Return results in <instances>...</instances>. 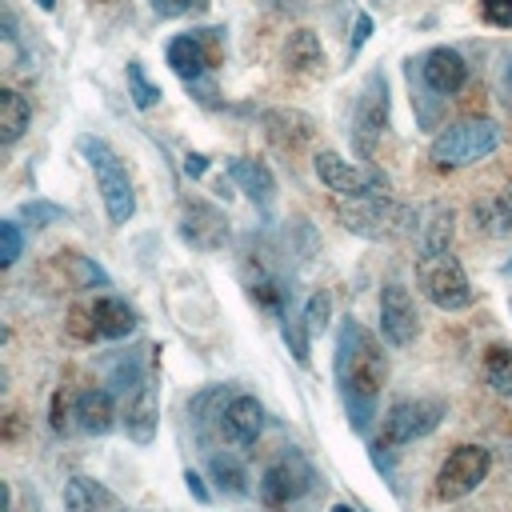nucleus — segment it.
Wrapping results in <instances>:
<instances>
[{"mask_svg":"<svg viewBox=\"0 0 512 512\" xmlns=\"http://www.w3.org/2000/svg\"><path fill=\"white\" fill-rule=\"evenodd\" d=\"M504 84H508V92H512V56H508V68H504Z\"/></svg>","mask_w":512,"mask_h":512,"instance_id":"4c0bfd02","label":"nucleus"},{"mask_svg":"<svg viewBox=\"0 0 512 512\" xmlns=\"http://www.w3.org/2000/svg\"><path fill=\"white\" fill-rule=\"evenodd\" d=\"M416 64H420V84H424L436 100H452V96L464 92V84H468V60H464V52L452 48V44L428 48Z\"/></svg>","mask_w":512,"mask_h":512,"instance_id":"f8f14e48","label":"nucleus"},{"mask_svg":"<svg viewBox=\"0 0 512 512\" xmlns=\"http://www.w3.org/2000/svg\"><path fill=\"white\" fill-rule=\"evenodd\" d=\"M204 172H208V156H204V152H188V156H184V176H188V180H200Z\"/></svg>","mask_w":512,"mask_h":512,"instance_id":"c9c22d12","label":"nucleus"},{"mask_svg":"<svg viewBox=\"0 0 512 512\" xmlns=\"http://www.w3.org/2000/svg\"><path fill=\"white\" fill-rule=\"evenodd\" d=\"M420 332V316H416V304H412V292L404 288V280H388L380 288V336L392 344V348H404L412 344Z\"/></svg>","mask_w":512,"mask_h":512,"instance_id":"4468645a","label":"nucleus"},{"mask_svg":"<svg viewBox=\"0 0 512 512\" xmlns=\"http://www.w3.org/2000/svg\"><path fill=\"white\" fill-rule=\"evenodd\" d=\"M492 468V452L480 444H460L444 456L440 472H436V496L440 500H464L468 492L480 488V480Z\"/></svg>","mask_w":512,"mask_h":512,"instance_id":"1a4fd4ad","label":"nucleus"},{"mask_svg":"<svg viewBox=\"0 0 512 512\" xmlns=\"http://www.w3.org/2000/svg\"><path fill=\"white\" fill-rule=\"evenodd\" d=\"M332 372H336V388L348 412V424L356 432H368L376 420V404H380V388L388 380V356L380 348V340L360 324V320H344L336 328V356H332Z\"/></svg>","mask_w":512,"mask_h":512,"instance_id":"f257e3e1","label":"nucleus"},{"mask_svg":"<svg viewBox=\"0 0 512 512\" xmlns=\"http://www.w3.org/2000/svg\"><path fill=\"white\" fill-rule=\"evenodd\" d=\"M148 8H152V16H160V20H180V16H188V12H204L208 0H148Z\"/></svg>","mask_w":512,"mask_h":512,"instance_id":"473e14b6","label":"nucleus"},{"mask_svg":"<svg viewBox=\"0 0 512 512\" xmlns=\"http://www.w3.org/2000/svg\"><path fill=\"white\" fill-rule=\"evenodd\" d=\"M20 216L32 220L36 228H48V224L68 220V212H64L60 204H52V200H28V204H20Z\"/></svg>","mask_w":512,"mask_h":512,"instance_id":"7c9ffc66","label":"nucleus"},{"mask_svg":"<svg viewBox=\"0 0 512 512\" xmlns=\"http://www.w3.org/2000/svg\"><path fill=\"white\" fill-rule=\"evenodd\" d=\"M316 176H320V184L332 192V196H340V200H376V196H388V180L380 176V172H368V168H360V164H352V160H344L340 152H332V148H320L316 152Z\"/></svg>","mask_w":512,"mask_h":512,"instance_id":"0eeeda50","label":"nucleus"},{"mask_svg":"<svg viewBox=\"0 0 512 512\" xmlns=\"http://www.w3.org/2000/svg\"><path fill=\"white\" fill-rule=\"evenodd\" d=\"M500 148V128L488 116H468L448 128H440L428 144V160L436 168H468Z\"/></svg>","mask_w":512,"mask_h":512,"instance_id":"7ed1b4c3","label":"nucleus"},{"mask_svg":"<svg viewBox=\"0 0 512 512\" xmlns=\"http://www.w3.org/2000/svg\"><path fill=\"white\" fill-rule=\"evenodd\" d=\"M324 64H328L324 60V44H320V36L312 28L288 32V40H284V68L292 76H320Z\"/></svg>","mask_w":512,"mask_h":512,"instance_id":"aec40b11","label":"nucleus"},{"mask_svg":"<svg viewBox=\"0 0 512 512\" xmlns=\"http://www.w3.org/2000/svg\"><path fill=\"white\" fill-rule=\"evenodd\" d=\"M76 424L92 436H104L112 432L116 424V404H112V392L108 388H84L76 396Z\"/></svg>","mask_w":512,"mask_h":512,"instance_id":"b1692460","label":"nucleus"},{"mask_svg":"<svg viewBox=\"0 0 512 512\" xmlns=\"http://www.w3.org/2000/svg\"><path fill=\"white\" fill-rule=\"evenodd\" d=\"M480 20L512 32V0H480Z\"/></svg>","mask_w":512,"mask_h":512,"instance_id":"72a5a7b5","label":"nucleus"},{"mask_svg":"<svg viewBox=\"0 0 512 512\" xmlns=\"http://www.w3.org/2000/svg\"><path fill=\"white\" fill-rule=\"evenodd\" d=\"M36 4H40V8H52V0H36Z\"/></svg>","mask_w":512,"mask_h":512,"instance_id":"ea45409f","label":"nucleus"},{"mask_svg":"<svg viewBox=\"0 0 512 512\" xmlns=\"http://www.w3.org/2000/svg\"><path fill=\"white\" fill-rule=\"evenodd\" d=\"M208 476L224 496H248V468L232 452H212L208 456Z\"/></svg>","mask_w":512,"mask_h":512,"instance_id":"a878e982","label":"nucleus"},{"mask_svg":"<svg viewBox=\"0 0 512 512\" xmlns=\"http://www.w3.org/2000/svg\"><path fill=\"white\" fill-rule=\"evenodd\" d=\"M328 320H332V296L320 288V292H312V296L304 300V324H308V332L316 336V332L328 328Z\"/></svg>","mask_w":512,"mask_h":512,"instance_id":"c756f323","label":"nucleus"},{"mask_svg":"<svg viewBox=\"0 0 512 512\" xmlns=\"http://www.w3.org/2000/svg\"><path fill=\"white\" fill-rule=\"evenodd\" d=\"M92 176H96V192L104 200V212H108V224L124 228L136 212V192H132V176H128V164L116 156V148L100 136H80L76 140Z\"/></svg>","mask_w":512,"mask_h":512,"instance_id":"f03ea898","label":"nucleus"},{"mask_svg":"<svg viewBox=\"0 0 512 512\" xmlns=\"http://www.w3.org/2000/svg\"><path fill=\"white\" fill-rule=\"evenodd\" d=\"M472 224H476V232H484V236H508V232H512V180H508L500 192L480 196V200L472 204Z\"/></svg>","mask_w":512,"mask_h":512,"instance_id":"5701e85b","label":"nucleus"},{"mask_svg":"<svg viewBox=\"0 0 512 512\" xmlns=\"http://www.w3.org/2000/svg\"><path fill=\"white\" fill-rule=\"evenodd\" d=\"M20 252H24V232H20V224H16V220H0V264L12 268V264L20 260Z\"/></svg>","mask_w":512,"mask_h":512,"instance_id":"2f4dec72","label":"nucleus"},{"mask_svg":"<svg viewBox=\"0 0 512 512\" xmlns=\"http://www.w3.org/2000/svg\"><path fill=\"white\" fill-rule=\"evenodd\" d=\"M184 484H188V492H192V496H196L200 504H208V488H204L200 472H192V468H188V472H184Z\"/></svg>","mask_w":512,"mask_h":512,"instance_id":"e433bc0d","label":"nucleus"},{"mask_svg":"<svg viewBox=\"0 0 512 512\" xmlns=\"http://www.w3.org/2000/svg\"><path fill=\"white\" fill-rule=\"evenodd\" d=\"M452 232H456V212L448 204H428L420 212V224H416V244H420V256H436V252H448L452 244Z\"/></svg>","mask_w":512,"mask_h":512,"instance_id":"412c9836","label":"nucleus"},{"mask_svg":"<svg viewBox=\"0 0 512 512\" xmlns=\"http://www.w3.org/2000/svg\"><path fill=\"white\" fill-rule=\"evenodd\" d=\"M280 336H284V344H288V352H292V360L300 364V368H308V324H304V312H284L280 316Z\"/></svg>","mask_w":512,"mask_h":512,"instance_id":"cd10ccee","label":"nucleus"},{"mask_svg":"<svg viewBox=\"0 0 512 512\" xmlns=\"http://www.w3.org/2000/svg\"><path fill=\"white\" fill-rule=\"evenodd\" d=\"M416 284L424 292V300L440 312H460L476 300L464 264L452 252H436V256H416Z\"/></svg>","mask_w":512,"mask_h":512,"instance_id":"423d86ee","label":"nucleus"},{"mask_svg":"<svg viewBox=\"0 0 512 512\" xmlns=\"http://www.w3.org/2000/svg\"><path fill=\"white\" fill-rule=\"evenodd\" d=\"M508 312H512V300H508Z\"/></svg>","mask_w":512,"mask_h":512,"instance_id":"a19ab883","label":"nucleus"},{"mask_svg":"<svg viewBox=\"0 0 512 512\" xmlns=\"http://www.w3.org/2000/svg\"><path fill=\"white\" fill-rule=\"evenodd\" d=\"M232 228H228V216L224 208H216L212 200L204 196H188L180 204V240L196 252H220L228 244Z\"/></svg>","mask_w":512,"mask_h":512,"instance_id":"9b49d317","label":"nucleus"},{"mask_svg":"<svg viewBox=\"0 0 512 512\" xmlns=\"http://www.w3.org/2000/svg\"><path fill=\"white\" fill-rule=\"evenodd\" d=\"M260 124H264V136L288 152L304 148L316 136V120L300 108H268V112H260Z\"/></svg>","mask_w":512,"mask_h":512,"instance_id":"f3484780","label":"nucleus"},{"mask_svg":"<svg viewBox=\"0 0 512 512\" xmlns=\"http://www.w3.org/2000/svg\"><path fill=\"white\" fill-rule=\"evenodd\" d=\"M368 36H372V16H368V12H360V16H356V36H352V44H348V60L364 48V40H368Z\"/></svg>","mask_w":512,"mask_h":512,"instance_id":"f704fd0d","label":"nucleus"},{"mask_svg":"<svg viewBox=\"0 0 512 512\" xmlns=\"http://www.w3.org/2000/svg\"><path fill=\"white\" fill-rule=\"evenodd\" d=\"M484 372H488V384L500 396H512V348H492Z\"/></svg>","mask_w":512,"mask_h":512,"instance_id":"c85d7f7f","label":"nucleus"},{"mask_svg":"<svg viewBox=\"0 0 512 512\" xmlns=\"http://www.w3.org/2000/svg\"><path fill=\"white\" fill-rule=\"evenodd\" d=\"M220 432H224L232 444H240V448L256 444L260 432H264V404H260L256 396H248V392H236V396L224 404V412H220Z\"/></svg>","mask_w":512,"mask_h":512,"instance_id":"2eb2a0df","label":"nucleus"},{"mask_svg":"<svg viewBox=\"0 0 512 512\" xmlns=\"http://www.w3.org/2000/svg\"><path fill=\"white\" fill-rule=\"evenodd\" d=\"M124 80H128V96H132V104H136L140 112H148V108H156V104L164 100V88L148 80V72H144V64H140V60H128Z\"/></svg>","mask_w":512,"mask_h":512,"instance_id":"bb28decb","label":"nucleus"},{"mask_svg":"<svg viewBox=\"0 0 512 512\" xmlns=\"http://www.w3.org/2000/svg\"><path fill=\"white\" fill-rule=\"evenodd\" d=\"M224 172H228V180H232V184H236L260 212L272 208V200H276V176H272V168H268L264 160L232 156V160L224 164Z\"/></svg>","mask_w":512,"mask_h":512,"instance_id":"dca6fc26","label":"nucleus"},{"mask_svg":"<svg viewBox=\"0 0 512 512\" xmlns=\"http://www.w3.org/2000/svg\"><path fill=\"white\" fill-rule=\"evenodd\" d=\"M388 116H392V92H388V76L384 68H372L356 92V104H352V120H348V140H352V152L360 160H372L384 128H388Z\"/></svg>","mask_w":512,"mask_h":512,"instance_id":"20e7f679","label":"nucleus"},{"mask_svg":"<svg viewBox=\"0 0 512 512\" xmlns=\"http://www.w3.org/2000/svg\"><path fill=\"white\" fill-rule=\"evenodd\" d=\"M32 124V104L16 88H0V144H16Z\"/></svg>","mask_w":512,"mask_h":512,"instance_id":"393cba45","label":"nucleus"},{"mask_svg":"<svg viewBox=\"0 0 512 512\" xmlns=\"http://www.w3.org/2000/svg\"><path fill=\"white\" fill-rule=\"evenodd\" d=\"M312 484H316V472H312V464L304 460V452L284 448V452L260 472V500H264L268 508H284V504L300 500Z\"/></svg>","mask_w":512,"mask_h":512,"instance_id":"6e6552de","label":"nucleus"},{"mask_svg":"<svg viewBox=\"0 0 512 512\" xmlns=\"http://www.w3.org/2000/svg\"><path fill=\"white\" fill-rule=\"evenodd\" d=\"M64 512H128L112 488L92 476H72L64 484Z\"/></svg>","mask_w":512,"mask_h":512,"instance_id":"6ab92c4d","label":"nucleus"},{"mask_svg":"<svg viewBox=\"0 0 512 512\" xmlns=\"http://www.w3.org/2000/svg\"><path fill=\"white\" fill-rule=\"evenodd\" d=\"M440 420H444V404H440V400H396V404L384 412V444L396 448V444L420 440V436H428Z\"/></svg>","mask_w":512,"mask_h":512,"instance_id":"ddd939ff","label":"nucleus"},{"mask_svg":"<svg viewBox=\"0 0 512 512\" xmlns=\"http://www.w3.org/2000/svg\"><path fill=\"white\" fill-rule=\"evenodd\" d=\"M224 36V28H196V32H180L164 44V60L168 68L184 80L188 92L204 88L208 84V68H212V56H208V40Z\"/></svg>","mask_w":512,"mask_h":512,"instance_id":"9d476101","label":"nucleus"},{"mask_svg":"<svg viewBox=\"0 0 512 512\" xmlns=\"http://www.w3.org/2000/svg\"><path fill=\"white\" fill-rule=\"evenodd\" d=\"M136 308L120 296H96L92 308H88V332L96 340H124L136 332Z\"/></svg>","mask_w":512,"mask_h":512,"instance_id":"a211bd4d","label":"nucleus"},{"mask_svg":"<svg viewBox=\"0 0 512 512\" xmlns=\"http://www.w3.org/2000/svg\"><path fill=\"white\" fill-rule=\"evenodd\" d=\"M340 224L364 240H400L408 232H416L420 212H412L408 204H396L392 196H376V200H356L340 208Z\"/></svg>","mask_w":512,"mask_h":512,"instance_id":"39448f33","label":"nucleus"},{"mask_svg":"<svg viewBox=\"0 0 512 512\" xmlns=\"http://www.w3.org/2000/svg\"><path fill=\"white\" fill-rule=\"evenodd\" d=\"M332 512H352V508L348 504H332Z\"/></svg>","mask_w":512,"mask_h":512,"instance_id":"58836bf2","label":"nucleus"},{"mask_svg":"<svg viewBox=\"0 0 512 512\" xmlns=\"http://www.w3.org/2000/svg\"><path fill=\"white\" fill-rule=\"evenodd\" d=\"M156 388L144 380L136 392H128V408H124V428H128V440L136 444H152L156 436Z\"/></svg>","mask_w":512,"mask_h":512,"instance_id":"4be33fe9","label":"nucleus"}]
</instances>
